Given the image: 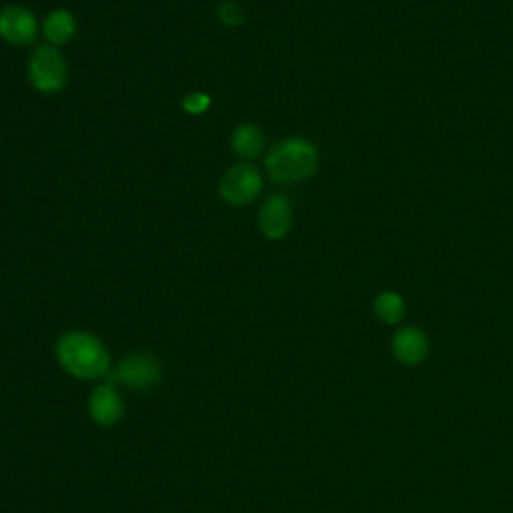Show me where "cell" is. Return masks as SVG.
Listing matches in <instances>:
<instances>
[{
	"mask_svg": "<svg viewBox=\"0 0 513 513\" xmlns=\"http://www.w3.org/2000/svg\"><path fill=\"white\" fill-rule=\"evenodd\" d=\"M57 359L77 379L95 381L109 375L107 347L91 333L69 331L57 341Z\"/></svg>",
	"mask_w": 513,
	"mask_h": 513,
	"instance_id": "obj_1",
	"label": "cell"
},
{
	"mask_svg": "<svg viewBox=\"0 0 513 513\" xmlns=\"http://www.w3.org/2000/svg\"><path fill=\"white\" fill-rule=\"evenodd\" d=\"M319 153L315 145L303 137H289L277 143L265 157L267 175L281 185L299 183L317 171Z\"/></svg>",
	"mask_w": 513,
	"mask_h": 513,
	"instance_id": "obj_2",
	"label": "cell"
},
{
	"mask_svg": "<svg viewBox=\"0 0 513 513\" xmlns=\"http://www.w3.org/2000/svg\"><path fill=\"white\" fill-rule=\"evenodd\" d=\"M29 81L39 93H59L69 81V67L61 51L53 45H45L35 51L29 61Z\"/></svg>",
	"mask_w": 513,
	"mask_h": 513,
	"instance_id": "obj_3",
	"label": "cell"
},
{
	"mask_svg": "<svg viewBox=\"0 0 513 513\" xmlns=\"http://www.w3.org/2000/svg\"><path fill=\"white\" fill-rule=\"evenodd\" d=\"M261 189H263V177L249 163L231 167L219 185L221 197L231 205H247L255 201Z\"/></svg>",
	"mask_w": 513,
	"mask_h": 513,
	"instance_id": "obj_4",
	"label": "cell"
},
{
	"mask_svg": "<svg viewBox=\"0 0 513 513\" xmlns=\"http://www.w3.org/2000/svg\"><path fill=\"white\" fill-rule=\"evenodd\" d=\"M111 381L125 383L131 389H151L161 381V367L155 357L147 353H133L121 361L117 371L111 375Z\"/></svg>",
	"mask_w": 513,
	"mask_h": 513,
	"instance_id": "obj_5",
	"label": "cell"
},
{
	"mask_svg": "<svg viewBox=\"0 0 513 513\" xmlns=\"http://www.w3.org/2000/svg\"><path fill=\"white\" fill-rule=\"evenodd\" d=\"M39 35V23L25 7H5L0 11V37L17 47L35 43Z\"/></svg>",
	"mask_w": 513,
	"mask_h": 513,
	"instance_id": "obj_6",
	"label": "cell"
},
{
	"mask_svg": "<svg viewBox=\"0 0 513 513\" xmlns=\"http://www.w3.org/2000/svg\"><path fill=\"white\" fill-rule=\"evenodd\" d=\"M291 223H293V211L287 197L273 195L263 203L259 211V227L267 239H273V241L283 239L289 233Z\"/></svg>",
	"mask_w": 513,
	"mask_h": 513,
	"instance_id": "obj_7",
	"label": "cell"
},
{
	"mask_svg": "<svg viewBox=\"0 0 513 513\" xmlns=\"http://www.w3.org/2000/svg\"><path fill=\"white\" fill-rule=\"evenodd\" d=\"M391 349L395 359L401 361L403 365H417L429 353V339L421 329L405 327L395 333Z\"/></svg>",
	"mask_w": 513,
	"mask_h": 513,
	"instance_id": "obj_8",
	"label": "cell"
},
{
	"mask_svg": "<svg viewBox=\"0 0 513 513\" xmlns=\"http://www.w3.org/2000/svg\"><path fill=\"white\" fill-rule=\"evenodd\" d=\"M89 413L99 425H115L123 415V401L113 383L99 385L89 399Z\"/></svg>",
	"mask_w": 513,
	"mask_h": 513,
	"instance_id": "obj_9",
	"label": "cell"
},
{
	"mask_svg": "<svg viewBox=\"0 0 513 513\" xmlns=\"http://www.w3.org/2000/svg\"><path fill=\"white\" fill-rule=\"evenodd\" d=\"M231 147L241 159H255L265 147V137L259 127L243 123L231 135Z\"/></svg>",
	"mask_w": 513,
	"mask_h": 513,
	"instance_id": "obj_10",
	"label": "cell"
},
{
	"mask_svg": "<svg viewBox=\"0 0 513 513\" xmlns=\"http://www.w3.org/2000/svg\"><path fill=\"white\" fill-rule=\"evenodd\" d=\"M77 23L69 11H53L43 23V35L53 47L65 45L75 37Z\"/></svg>",
	"mask_w": 513,
	"mask_h": 513,
	"instance_id": "obj_11",
	"label": "cell"
},
{
	"mask_svg": "<svg viewBox=\"0 0 513 513\" xmlns=\"http://www.w3.org/2000/svg\"><path fill=\"white\" fill-rule=\"evenodd\" d=\"M373 309H375V315L383 323H389V325L399 323L403 319V315H405V303H403L401 295L393 293V291L379 293L375 303H373Z\"/></svg>",
	"mask_w": 513,
	"mask_h": 513,
	"instance_id": "obj_12",
	"label": "cell"
},
{
	"mask_svg": "<svg viewBox=\"0 0 513 513\" xmlns=\"http://www.w3.org/2000/svg\"><path fill=\"white\" fill-rule=\"evenodd\" d=\"M217 17H219V21H221L225 27H239V25L243 23V19H245L243 9H241L237 3H233V0H227V3L219 5Z\"/></svg>",
	"mask_w": 513,
	"mask_h": 513,
	"instance_id": "obj_13",
	"label": "cell"
},
{
	"mask_svg": "<svg viewBox=\"0 0 513 513\" xmlns=\"http://www.w3.org/2000/svg\"><path fill=\"white\" fill-rule=\"evenodd\" d=\"M209 107H211V99H209L207 95H203V93H191V95L185 97V101H183V109H185L187 113H191V115H201V113H205Z\"/></svg>",
	"mask_w": 513,
	"mask_h": 513,
	"instance_id": "obj_14",
	"label": "cell"
}]
</instances>
